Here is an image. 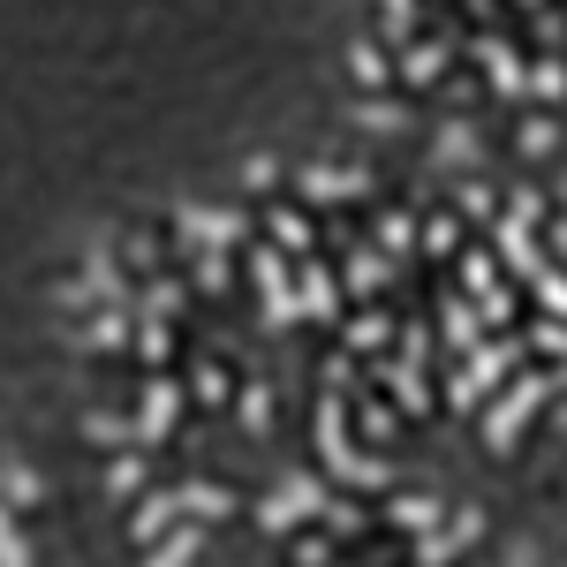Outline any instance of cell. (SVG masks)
Segmentation results:
<instances>
[{
	"instance_id": "6da1fadb",
	"label": "cell",
	"mask_w": 567,
	"mask_h": 567,
	"mask_svg": "<svg viewBox=\"0 0 567 567\" xmlns=\"http://www.w3.org/2000/svg\"><path fill=\"white\" fill-rule=\"evenodd\" d=\"M318 447H326V462L341 469L348 484H386V462H371V454L348 447V424H341V401L326 394V409H318Z\"/></svg>"
},
{
	"instance_id": "7a4b0ae2",
	"label": "cell",
	"mask_w": 567,
	"mask_h": 567,
	"mask_svg": "<svg viewBox=\"0 0 567 567\" xmlns=\"http://www.w3.org/2000/svg\"><path fill=\"white\" fill-rule=\"evenodd\" d=\"M545 394H552L545 378H515V394H507V401H499L492 416H484V439H492V447L507 454V447H515V439H522V424H530V409H537V401H545Z\"/></svg>"
},
{
	"instance_id": "3957f363",
	"label": "cell",
	"mask_w": 567,
	"mask_h": 567,
	"mask_svg": "<svg viewBox=\"0 0 567 567\" xmlns=\"http://www.w3.org/2000/svg\"><path fill=\"white\" fill-rule=\"evenodd\" d=\"M326 507H333V499H326V484H310V477H288V484H280V492H273V499L258 507V522H265V530H295L303 515H326Z\"/></svg>"
},
{
	"instance_id": "277c9868",
	"label": "cell",
	"mask_w": 567,
	"mask_h": 567,
	"mask_svg": "<svg viewBox=\"0 0 567 567\" xmlns=\"http://www.w3.org/2000/svg\"><path fill=\"white\" fill-rule=\"evenodd\" d=\"M507 363H515V348H477V363H469V371L454 378V401H477L484 386H492V378L507 371Z\"/></svg>"
},
{
	"instance_id": "5b68a950",
	"label": "cell",
	"mask_w": 567,
	"mask_h": 567,
	"mask_svg": "<svg viewBox=\"0 0 567 567\" xmlns=\"http://www.w3.org/2000/svg\"><path fill=\"white\" fill-rule=\"evenodd\" d=\"M363 189L371 182H363L356 167H310L303 174V197H318V205H326V197H363Z\"/></svg>"
},
{
	"instance_id": "8992f818",
	"label": "cell",
	"mask_w": 567,
	"mask_h": 567,
	"mask_svg": "<svg viewBox=\"0 0 567 567\" xmlns=\"http://www.w3.org/2000/svg\"><path fill=\"white\" fill-rule=\"evenodd\" d=\"M167 424H174V386L152 378V386H144V409H137V439H159Z\"/></svg>"
},
{
	"instance_id": "52a82bcc",
	"label": "cell",
	"mask_w": 567,
	"mask_h": 567,
	"mask_svg": "<svg viewBox=\"0 0 567 567\" xmlns=\"http://www.w3.org/2000/svg\"><path fill=\"white\" fill-rule=\"evenodd\" d=\"M477 61H484V76H492L499 91H522V84H530V69H522V61H515L507 46H499V38H484V46H477Z\"/></svg>"
},
{
	"instance_id": "ba28073f",
	"label": "cell",
	"mask_w": 567,
	"mask_h": 567,
	"mask_svg": "<svg viewBox=\"0 0 567 567\" xmlns=\"http://www.w3.org/2000/svg\"><path fill=\"white\" fill-rule=\"evenodd\" d=\"M182 227H189V235H197V242H235V212H182Z\"/></svg>"
},
{
	"instance_id": "9c48e42d",
	"label": "cell",
	"mask_w": 567,
	"mask_h": 567,
	"mask_svg": "<svg viewBox=\"0 0 567 567\" xmlns=\"http://www.w3.org/2000/svg\"><path fill=\"white\" fill-rule=\"evenodd\" d=\"M182 507H189V515H205V522H220L227 507H235V499H227V484H189V492H182Z\"/></svg>"
},
{
	"instance_id": "30bf717a",
	"label": "cell",
	"mask_w": 567,
	"mask_h": 567,
	"mask_svg": "<svg viewBox=\"0 0 567 567\" xmlns=\"http://www.w3.org/2000/svg\"><path fill=\"white\" fill-rule=\"evenodd\" d=\"M174 507H182V499H144V507H137V522H129V530H137V545L167 530V522H174Z\"/></svg>"
},
{
	"instance_id": "8fae6325",
	"label": "cell",
	"mask_w": 567,
	"mask_h": 567,
	"mask_svg": "<svg viewBox=\"0 0 567 567\" xmlns=\"http://www.w3.org/2000/svg\"><path fill=\"white\" fill-rule=\"evenodd\" d=\"M295 310H333V280L318 265H303V288H295Z\"/></svg>"
},
{
	"instance_id": "7c38bea8",
	"label": "cell",
	"mask_w": 567,
	"mask_h": 567,
	"mask_svg": "<svg viewBox=\"0 0 567 567\" xmlns=\"http://www.w3.org/2000/svg\"><path fill=\"white\" fill-rule=\"evenodd\" d=\"M189 394L205 401V409H220V401H227V371H220V363H197V378H189Z\"/></svg>"
},
{
	"instance_id": "4fadbf2b",
	"label": "cell",
	"mask_w": 567,
	"mask_h": 567,
	"mask_svg": "<svg viewBox=\"0 0 567 567\" xmlns=\"http://www.w3.org/2000/svg\"><path fill=\"white\" fill-rule=\"evenodd\" d=\"M394 522H401V530H439V507H431V499H394Z\"/></svg>"
},
{
	"instance_id": "5bb4252c",
	"label": "cell",
	"mask_w": 567,
	"mask_h": 567,
	"mask_svg": "<svg viewBox=\"0 0 567 567\" xmlns=\"http://www.w3.org/2000/svg\"><path fill=\"white\" fill-rule=\"evenodd\" d=\"M386 341H394V326H386L378 310H371V318H356V326H348V348H386Z\"/></svg>"
},
{
	"instance_id": "9a60e30c",
	"label": "cell",
	"mask_w": 567,
	"mask_h": 567,
	"mask_svg": "<svg viewBox=\"0 0 567 567\" xmlns=\"http://www.w3.org/2000/svg\"><path fill=\"white\" fill-rule=\"evenodd\" d=\"M378 280H386V258H371V250H363V258H348V288H356V295H371Z\"/></svg>"
},
{
	"instance_id": "2e32d148",
	"label": "cell",
	"mask_w": 567,
	"mask_h": 567,
	"mask_svg": "<svg viewBox=\"0 0 567 567\" xmlns=\"http://www.w3.org/2000/svg\"><path fill=\"white\" fill-rule=\"evenodd\" d=\"M530 91H537V99H560V91H567V61H537V69H530Z\"/></svg>"
},
{
	"instance_id": "e0dca14e",
	"label": "cell",
	"mask_w": 567,
	"mask_h": 567,
	"mask_svg": "<svg viewBox=\"0 0 567 567\" xmlns=\"http://www.w3.org/2000/svg\"><path fill=\"white\" fill-rule=\"evenodd\" d=\"M439 69H447V46H416L409 53V84H431Z\"/></svg>"
},
{
	"instance_id": "ac0fdd59",
	"label": "cell",
	"mask_w": 567,
	"mask_h": 567,
	"mask_svg": "<svg viewBox=\"0 0 567 567\" xmlns=\"http://www.w3.org/2000/svg\"><path fill=\"white\" fill-rule=\"evenodd\" d=\"M137 356H144V363H167V326H159V318H144V333H137Z\"/></svg>"
},
{
	"instance_id": "d6986e66",
	"label": "cell",
	"mask_w": 567,
	"mask_h": 567,
	"mask_svg": "<svg viewBox=\"0 0 567 567\" xmlns=\"http://www.w3.org/2000/svg\"><path fill=\"white\" fill-rule=\"evenodd\" d=\"M378 242H386V250H409V242H416V227L401 220V212H386V220H378Z\"/></svg>"
},
{
	"instance_id": "ffe728a7",
	"label": "cell",
	"mask_w": 567,
	"mask_h": 567,
	"mask_svg": "<svg viewBox=\"0 0 567 567\" xmlns=\"http://www.w3.org/2000/svg\"><path fill=\"white\" fill-rule=\"evenodd\" d=\"M0 492L16 499V507H31V499H38V477H31V469H8V477H0Z\"/></svg>"
},
{
	"instance_id": "44dd1931",
	"label": "cell",
	"mask_w": 567,
	"mask_h": 567,
	"mask_svg": "<svg viewBox=\"0 0 567 567\" xmlns=\"http://www.w3.org/2000/svg\"><path fill=\"white\" fill-rule=\"evenodd\" d=\"M447 341H454V348H477V318H469L462 303L447 310Z\"/></svg>"
},
{
	"instance_id": "7402d4cb",
	"label": "cell",
	"mask_w": 567,
	"mask_h": 567,
	"mask_svg": "<svg viewBox=\"0 0 567 567\" xmlns=\"http://www.w3.org/2000/svg\"><path fill=\"white\" fill-rule=\"evenodd\" d=\"M197 288H212V295L227 288V258H220V250H205V258H197Z\"/></svg>"
},
{
	"instance_id": "603a6c76",
	"label": "cell",
	"mask_w": 567,
	"mask_h": 567,
	"mask_svg": "<svg viewBox=\"0 0 567 567\" xmlns=\"http://www.w3.org/2000/svg\"><path fill=\"white\" fill-rule=\"evenodd\" d=\"M0 567H31V552H23L16 530H8V507H0Z\"/></svg>"
},
{
	"instance_id": "cb8c5ba5",
	"label": "cell",
	"mask_w": 567,
	"mask_h": 567,
	"mask_svg": "<svg viewBox=\"0 0 567 567\" xmlns=\"http://www.w3.org/2000/svg\"><path fill=\"white\" fill-rule=\"evenodd\" d=\"M522 152H552V121H545V114L522 121Z\"/></svg>"
},
{
	"instance_id": "d4e9b609",
	"label": "cell",
	"mask_w": 567,
	"mask_h": 567,
	"mask_svg": "<svg viewBox=\"0 0 567 567\" xmlns=\"http://www.w3.org/2000/svg\"><path fill=\"white\" fill-rule=\"evenodd\" d=\"M174 310H182V288H174V280H152V318H174Z\"/></svg>"
},
{
	"instance_id": "484cf974",
	"label": "cell",
	"mask_w": 567,
	"mask_h": 567,
	"mask_svg": "<svg viewBox=\"0 0 567 567\" xmlns=\"http://www.w3.org/2000/svg\"><path fill=\"white\" fill-rule=\"evenodd\" d=\"M189 552H197V537H189V530H182V537H174V545H159V552H152V567H182V560H189Z\"/></svg>"
},
{
	"instance_id": "4316f807",
	"label": "cell",
	"mask_w": 567,
	"mask_h": 567,
	"mask_svg": "<svg viewBox=\"0 0 567 567\" xmlns=\"http://www.w3.org/2000/svg\"><path fill=\"white\" fill-rule=\"evenodd\" d=\"M121 258H129V265H144V273H152V258H159V242H152V235H129V242H121Z\"/></svg>"
},
{
	"instance_id": "83f0119b",
	"label": "cell",
	"mask_w": 567,
	"mask_h": 567,
	"mask_svg": "<svg viewBox=\"0 0 567 567\" xmlns=\"http://www.w3.org/2000/svg\"><path fill=\"white\" fill-rule=\"evenodd\" d=\"M121 326H129V318H114V310H106L99 326H91V341H99V348H121V341H129V333H121Z\"/></svg>"
},
{
	"instance_id": "f1b7e54d",
	"label": "cell",
	"mask_w": 567,
	"mask_h": 567,
	"mask_svg": "<svg viewBox=\"0 0 567 567\" xmlns=\"http://www.w3.org/2000/svg\"><path fill=\"white\" fill-rule=\"evenodd\" d=\"M273 235H280V242H288V250H303V235H310V227H303V220H295V212H273Z\"/></svg>"
},
{
	"instance_id": "f546056e",
	"label": "cell",
	"mask_w": 567,
	"mask_h": 567,
	"mask_svg": "<svg viewBox=\"0 0 567 567\" xmlns=\"http://www.w3.org/2000/svg\"><path fill=\"white\" fill-rule=\"evenodd\" d=\"M537 348H545V356H567V326H560V318H545V326H537Z\"/></svg>"
},
{
	"instance_id": "4dcf8cb0",
	"label": "cell",
	"mask_w": 567,
	"mask_h": 567,
	"mask_svg": "<svg viewBox=\"0 0 567 567\" xmlns=\"http://www.w3.org/2000/svg\"><path fill=\"white\" fill-rule=\"evenodd\" d=\"M424 242H431V250H454V242H462V227H454V220H431Z\"/></svg>"
},
{
	"instance_id": "1f68e13d",
	"label": "cell",
	"mask_w": 567,
	"mask_h": 567,
	"mask_svg": "<svg viewBox=\"0 0 567 567\" xmlns=\"http://www.w3.org/2000/svg\"><path fill=\"white\" fill-rule=\"evenodd\" d=\"M356 76H363V84H378V76H386V61H378V46H356Z\"/></svg>"
},
{
	"instance_id": "d6a6232c",
	"label": "cell",
	"mask_w": 567,
	"mask_h": 567,
	"mask_svg": "<svg viewBox=\"0 0 567 567\" xmlns=\"http://www.w3.org/2000/svg\"><path fill=\"white\" fill-rule=\"evenodd\" d=\"M394 121H401V106H378V99L363 106V129H394Z\"/></svg>"
},
{
	"instance_id": "836d02e7",
	"label": "cell",
	"mask_w": 567,
	"mask_h": 567,
	"mask_svg": "<svg viewBox=\"0 0 567 567\" xmlns=\"http://www.w3.org/2000/svg\"><path fill=\"white\" fill-rule=\"evenodd\" d=\"M137 477H144V462H137V454H121V462H114V492H129Z\"/></svg>"
},
{
	"instance_id": "e575fe53",
	"label": "cell",
	"mask_w": 567,
	"mask_h": 567,
	"mask_svg": "<svg viewBox=\"0 0 567 567\" xmlns=\"http://www.w3.org/2000/svg\"><path fill=\"white\" fill-rule=\"evenodd\" d=\"M462 212H469V220H484V212H492V197H484V182H469V189H462Z\"/></svg>"
}]
</instances>
